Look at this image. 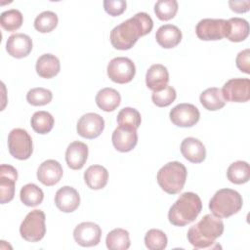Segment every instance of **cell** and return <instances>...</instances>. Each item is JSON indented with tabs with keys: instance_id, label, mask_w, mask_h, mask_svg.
Segmentation results:
<instances>
[{
	"instance_id": "obj_27",
	"label": "cell",
	"mask_w": 250,
	"mask_h": 250,
	"mask_svg": "<svg viewBox=\"0 0 250 250\" xmlns=\"http://www.w3.org/2000/svg\"><path fill=\"white\" fill-rule=\"evenodd\" d=\"M229 30L227 38L231 42H241L245 40L249 34V23L241 18H231L228 20Z\"/></svg>"
},
{
	"instance_id": "obj_23",
	"label": "cell",
	"mask_w": 250,
	"mask_h": 250,
	"mask_svg": "<svg viewBox=\"0 0 250 250\" xmlns=\"http://www.w3.org/2000/svg\"><path fill=\"white\" fill-rule=\"evenodd\" d=\"M35 68L40 77L46 79L53 78L60 72V60L55 55L44 54L38 58Z\"/></svg>"
},
{
	"instance_id": "obj_26",
	"label": "cell",
	"mask_w": 250,
	"mask_h": 250,
	"mask_svg": "<svg viewBox=\"0 0 250 250\" xmlns=\"http://www.w3.org/2000/svg\"><path fill=\"white\" fill-rule=\"evenodd\" d=\"M201 104L208 110H219L226 104V100L223 97L222 90L217 87L206 89L200 94L199 97Z\"/></svg>"
},
{
	"instance_id": "obj_4",
	"label": "cell",
	"mask_w": 250,
	"mask_h": 250,
	"mask_svg": "<svg viewBox=\"0 0 250 250\" xmlns=\"http://www.w3.org/2000/svg\"><path fill=\"white\" fill-rule=\"evenodd\" d=\"M187 168L178 161L168 162L157 172V183L159 187L169 194L179 193L187 180Z\"/></svg>"
},
{
	"instance_id": "obj_25",
	"label": "cell",
	"mask_w": 250,
	"mask_h": 250,
	"mask_svg": "<svg viewBox=\"0 0 250 250\" xmlns=\"http://www.w3.org/2000/svg\"><path fill=\"white\" fill-rule=\"evenodd\" d=\"M121 102L120 94L113 88H104L96 95V104L104 111H113Z\"/></svg>"
},
{
	"instance_id": "obj_18",
	"label": "cell",
	"mask_w": 250,
	"mask_h": 250,
	"mask_svg": "<svg viewBox=\"0 0 250 250\" xmlns=\"http://www.w3.org/2000/svg\"><path fill=\"white\" fill-rule=\"evenodd\" d=\"M113 146L121 152L131 151L138 143V134L136 129L118 126L112 133Z\"/></svg>"
},
{
	"instance_id": "obj_24",
	"label": "cell",
	"mask_w": 250,
	"mask_h": 250,
	"mask_svg": "<svg viewBox=\"0 0 250 250\" xmlns=\"http://www.w3.org/2000/svg\"><path fill=\"white\" fill-rule=\"evenodd\" d=\"M84 180L91 189H102L107 184L108 172L102 165H91L84 173Z\"/></svg>"
},
{
	"instance_id": "obj_36",
	"label": "cell",
	"mask_w": 250,
	"mask_h": 250,
	"mask_svg": "<svg viewBox=\"0 0 250 250\" xmlns=\"http://www.w3.org/2000/svg\"><path fill=\"white\" fill-rule=\"evenodd\" d=\"M167 243V236L160 229H151L146 233L145 244L149 250H163L166 248Z\"/></svg>"
},
{
	"instance_id": "obj_31",
	"label": "cell",
	"mask_w": 250,
	"mask_h": 250,
	"mask_svg": "<svg viewBox=\"0 0 250 250\" xmlns=\"http://www.w3.org/2000/svg\"><path fill=\"white\" fill-rule=\"evenodd\" d=\"M54 117L52 116L51 113H49L48 111H44V110H40V111H36L30 120L31 123V127L32 129L41 135L47 134L49 133L54 126Z\"/></svg>"
},
{
	"instance_id": "obj_22",
	"label": "cell",
	"mask_w": 250,
	"mask_h": 250,
	"mask_svg": "<svg viewBox=\"0 0 250 250\" xmlns=\"http://www.w3.org/2000/svg\"><path fill=\"white\" fill-rule=\"evenodd\" d=\"M155 39L162 48L171 49L181 42L182 32L176 25L164 24L157 29Z\"/></svg>"
},
{
	"instance_id": "obj_41",
	"label": "cell",
	"mask_w": 250,
	"mask_h": 250,
	"mask_svg": "<svg viewBox=\"0 0 250 250\" xmlns=\"http://www.w3.org/2000/svg\"><path fill=\"white\" fill-rule=\"evenodd\" d=\"M229 8L235 12V13H245L249 11L250 8V2L248 0L246 1H229Z\"/></svg>"
},
{
	"instance_id": "obj_5",
	"label": "cell",
	"mask_w": 250,
	"mask_h": 250,
	"mask_svg": "<svg viewBox=\"0 0 250 250\" xmlns=\"http://www.w3.org/2000/svg\"><path fill=\"white\" fill-rule=\"evenodd\" d=\"M242 203L239 192L231 188H222L210 199L209 209L219 218H228L236 214L241 209Z\"/></svg>"
},
{
	"instance_id": "obj_3",
	"label": "cell",
	"mask_w": 250,
	"mask_h": 250,
	"mask_svg": "<svg viewBox=\"0 0 250 250\" xmlns=\"http://www.w3.org/2000/svg\"><path fill=\"white\" fill-rule=\"evenodd\" d=\"M202 209L200 197L194 192H184L168 212L169 222L177 227H184L192 223Z\"/></svg>"
},
{
	"instance_id": "obj_34",
	"label": "cell",
	"mask_w": 250,
	"mask_h": 250,
	"mask_svg": "<svg viewBox=\"0 0 250 250\" xmlns=\"http://www.w3.org/2000/svg\"><path fill=\"white\" fill-rule=\"evenodd\" d=\"M23 21L22 14L17 9H11L3 12L0 16L1 26L7 31L19 29Z\"/></svg>"
},
{
	"instance_id": "obj_10",
	"label": "cell",
	"mask_w": 250,
	"mask_h": 250,
	"mask_svg": "<svg viewBox=\"0 0 250 250\" xmlns=\"http://www.w3.org/2000/svg\"><path fill=\"white\" fill-rule=\"evenodd\" d=\"M222 94L226 102H248L250 99V80L248 78L229 79L224 84Z\"/></svg>"
},
{
	"instance_id": "obj_30",
	"label": "cell",
	"mask_w": 250,
	"mask_h": 250,
	"mask_svg": "<svg viewBox=\"0 0 250 250\" xmlns=\"http://www.w3.org/2000/svg\"><path fill=\"white\" fill-rule=\"evenodd\" d=\"M20 198L24 205L34 207L43 201L44 193L43 190L35 184H26L20 191Z\"/></svg>"
},
{
	"instance_id": "obj_39",
	"label": "cell",
	"mask_w": 250,
	"mask_h": 250,
	"mask_svg": "<svg viewBox=\"0 0 250 250\" xmlns=\"http://www.w3.org/2000/svg\"><path fill=\"white\" fill-rule=\"evenodd\" d=\"M127 3L124 0H105L104 1V11L112 17L121 15L126 10Z\"/></svg>"
},
{
	"instance_id": "obj_9",
	"label": "cell",
	"mask_w": 250,
	"mask_h": 250,
	"mask_svg": "<svg viewBox=\"0 0 250 250\" xmlns=\"http://www.w3.org/2000/svg\"><path fill=\"white\" fill-rule=\"evenodd\" d=\"M228 30V21L223 19H203L195 28L197 37L204 41L221 40L227 36Z\"/></svg>"
},
{
	"instance_id": "obj_8",
	"label": "cell",
	"mask_w": 250,
	"mask_h": 250,
	"mask_svg": "<svg viewBox=\"0 0 250 250\" xmlns=\"http://www.w3.org/2000/svg\"><path fill=\"white\" fill-rule=\"evenodd\" d=\"M107 76L118 84L129 83L136 74V67L132 60L125 57L112 59L107 64Z\"/></svg>"
},
{
	"instance_id": "obj_29",
	"label": "cell",
	"mask_w": 250,
	"mask_h": 250,
	"mask_svg": "<svg viewBox=\"0 0 250 250\" xmlns=\"http://www.w3.org/2000/svg\"><path fill=\"white\" fill-rule=\"evenodd\" d=\"M105 244L110 250H126L131 244L129 232L123 229H114L107 233Z\"/></svg>"
},
{
	"instance_id": "obj_1",
	"label": "cell",
	"mask_w": 250,
	"mask_h": 250,
	"mask_svg": "<svg viewBox=\"0 0 250 250\" xmlns=\"http://www.w3.org/2000/svg\"><path fill=\"white\" fill-rule=\"evenodd\" d=\"M152 27L153 21L148 14L137 13L110 31L111 45L117 50H129L140 37L148 34Z\"/></svg>"
},
{
	"instance_id": "obj_6",
	"label": "cell",
	"mask_w": 250,
	"mask_h": 250,
	"mask_svg": "<svg viewBox=\"0 0 250 250\" xmlns=\"http://www.w3.org/2000/svg\"><path fill=\"white\" fill-rule=\"evenodd\" d=\"M45 213L35 209L29 212L20 227L21 236L29 242H37L41 240L46 232Z\"/></svg>"
},
{
	"instance_id": "obj_19",
	"label": "cell",
	"mask_w": 250,
	"mask_h": 250,
	"mask_svg": "<svg viewBox=\"0 0 250 250\" xmlns=\"http://www.w3.org/2000/svg\"><path fill=\"white\" fill-rule=\"evenodd\" d=\"M88 146L80 141L72 142L66 148L65 161L67 166L73 170L81 169L88 158Z\"/></svg>"
},
{
	"instance_id": "obj_16",
	"label": "cell",
	"mask_w": 250,
	"mask_h": 250,
	"mask_svg": "<svg viewBox=\"0 0 250 250\" xmlns=\"http://www.w3.org/2000/svg\"><path fill=\"white\" fill-rule=\"evenodd\" d=\"M56 206L64 213L75 211L80 204V196L78 191L69 186H64L57 190L55 195Z\"/></svg>"
},
{
	"instance_id": "obj_40",
	"label": "cell",
	"mask_w": 250,
	"mask_h": 250,
	"mask_svg": "<svg viewBox=\"0 0 250 250\" xmlns=\"http://www.w3.org/2000/svg\"><path fill=\"white\" fill-rule=\"evenodd\" d=\"M236 66L238 69L246 74L250 73V50L245 49L238 53L236 56Z\"/></svg>"
},
{
	"instance_id": "obj_11",
	"label": "cell",
	"mask_w": 250,
	"mask_h": 250,
	"mask_svg": "<svg viewBox=\"0 0 250 250\" xmlns=\"http://www.w3.org/2000/svg\"><path fill=\"white\" fill-rule=\"evenodd\" d=\"M170 120L178 127H191L195 125L199 118L200 113L198 108L191 104H179L170 110Z\"/></svg>"
},
{
	"instance_id": "obj_32",
	"label": "cell",
	"mask_w": 250,
	"mask_h": 250,
	"mask_svg": "<svg viewBox=\"0 0 250 250\" xmlns=\"http://www.w3.org/2000/svg\"><path fill=\"white\" fill-rule=\"evenodd\" d=\"M141 121L142 118L140 112L133 107H124L117 115V123L120 127L137 130L141 125Z\"/></svg>"
},
{
	"instance_id": "obj_33",
	"label": "cell",
	"mask_w": 250,
	"mask_h": 250,
	"mask_svg": "<svg viewBox=\"0 0 250 250\" xmlns=\"http://www.w3.org/2000/svg\"><path fill=\"white\" fill-rule=\"evenodd\" d=\"M58 16L54 12L44 11L34 20V27L41 33L51 32L58 25Z\"/></svg>"
},
{
	"instance_id": "obj_17",
	"label": "cell",
	"mask_w": 250,
	"mask_h": 250,
	"mask_svg": "<svg viewBox=\"0 0 250 250\" xmlns=\"http://www.w3.org/2000/svg\"><path fill=\"white\" fill-rule=\"evenodd\" d=\"M63 174L62 165L54 159H48L40 164L37 170V179L44 186L52 187L60 182Z\"/></svg>"
},
{
	"instance_id": "obj_35",
	"label": "cell",
	"mask_w": 250,
	"mask_h": 250,
	"mask_svg": "<svg viewBox=\"0 0 250 250\" xmlns=\"http://www.w3.org/2000/svg\"><path fill=\"white\" fill-rule=\"evenodd\" d=\"M178 12V2L176 0H159L154 5V13L161 21L173 19Z\"/></svg>"
},
{
	"instance_id": "obj_14",
	"label": "cell",
	"mask_w": 250,
	"mask_h": 250,
	"mask_svg": "<svg viewBox=\"0 0 250 250\" xmlns=\"http://www.w3.org/2000/svg\"><path fill=\"white\" fill-rule=\"evenodd\" d=\"M18 179V171L9 164L0 166V203L10 202L15 195V184Z\"/></svg>"
},
{
	"instance_id": "obj_2",
	"label": "cell",
	"mask_w": 250,
	"mask_h": 250,
	"mask_svg": "<svg viewBox=\"0 0 250 250\" xmlns=\"http://www.w3.org/2000/svg\"><path fill=\"white\" fill-rule=\"evenodd\" d=\"M224 232V223L214 214H206L188 231V242L195 249L212 248L215 240Z\"/></svg>"
},
{
	"instance_id": "obj_12",
	"label": "cell",
	"mask_w": 250,
	"mask_h": 250,
	"mask_svg": "<svg viewBox=\"0 0 250 250\" xmlns=\"http://www.w3.org/2000/svg\"><path fill=\"white\" fill-rule=\"evenodd\" d=\"M104 128V118L94 112H88L82 115L76 125L77 133L86 139H95L99 137Z\"/></svg>"
},
{
	"instance_id": "obj_38",
	"label": "cell",
	"mask_w": 250,
	"mask_h": 250,
	"mask_svg": "<svg viewBox=\"0 0 250 250\" xmlns=\"http://www.w3.org/2000/svg\"><path fill=\"white\" fill-rule=\"evenodd\" d=\"M177 97L176 90L172 86H166L161 90L154 91L151 95V100L156 106L164 107L170 105Z\"/></svg>"
},
{
	"instance_id": "obj_37",
	"label": "cell",
	"mask_w": 250,
	"mask_h": 250,
	"mask_svg": "<svg viewBox=\"0 0 250 250\" xmlns=\"http://www.w3.org/2000/svg\"><path fill=\"white\" fill-rule=\"evenodd\" d=\"M53 99V94L50 90L37 87L30 89L26 94V101L28 104L34 106H40L45 105L49 104Z\"/></svg>"
},
{
	"instance_id": "obj_15",
	"label": "cell",
	"mask_w": 250,
	"mask_h": 250,
	"mask_svg": "<svg viewBox=\"0 0 250 250\" xmlns=\"http://www.w3.org/2000/svg\"><path fill=\"white\" fill-rule=\"evenodd\" d=\"M6 50L13 58H24L28 56L32 50V40L24 33L12 34L7 39Z\"/></svg>"
},
{
	"instance_id": "obj_21",
	"label": "cell",
	"mask_w": 250,
	"mask_h": 250,
	"mask_svg": "<svg viewBox=\"0 0 250 250\" xmlns=\"http://www.w3.org/2000/svg\"><path fill=\"white\" fill-rule=\"evenodd\" d=\"M169 82V72L167 68L160 63L152 64L146 71V84L148 89L154 91L166 87Z\"/></svg>"
},
{
	"instance_id": "obj_7",
	"label": "cell",
	"mask_w": 250,
	"mask_h": 250,
	"mask_svg": "<svg viewBox=\"0 0 250 250\" xmlns=\"http://www.w3.org/2000/svg\"><path fill=\"white\" fill-rule=\"evenodd\" d=\"M8 148L13 157L19 160L28 159L33 150L32 139L24 129H13L8 136Z\"/></svg>"
},
{
	"instance_id": "obj_13",
	"label": "cell",
	"mask_w": 250,
	"mask_h": 250,
	"mask_svg": "<svg viewBox=\"0 0 250 250\" xmlns=\"http://www.w3.org/2000/svg\"><path fill=\"white\" fill-rule=\"evenodd\" d=\"M101 236V228L93 222H83L77 225L73 230L75 242L83 247H91L99 244Z\"/></svg>"
},
{
	"instance_id": "obj_28",
	"label": "cell",
	"mask_w": 250,
	"mask_h": 250,
	"mask_svg": "<svg viewBox=\"0 0 250 250\" xmlns=\"http://www.w3.org/2000/svg\"><path fill=\"white\" fill-rule=\"evenodd\" d=\"M227 177L232 184H245L250 179V167L246 161H235L227 170Z\"/></svg>"
},
{
	"instance_id": "obj_20",
	"label": "cell",
	"mask_w": 250,
	"mask_h": 250,
	"mask_svg": "<svg viewBox=\"0 0 250 250\" xmlns=\"http://www.w3.org/2000/svg\"><path fill=\"white\" fill-rule=\"evenodd\" d=\"M181 152L183 156L191 163H201L206 157L204 145L196 138L188 137L183 140L181 144Z\"/></svg>"
}]
</instances>
